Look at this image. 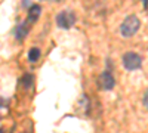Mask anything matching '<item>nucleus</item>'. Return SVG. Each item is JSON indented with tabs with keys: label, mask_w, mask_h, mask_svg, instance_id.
<instances>
[{
	"label": "nucleus",
	"mask_w": 148,
	"mask_h": 133,
	"mask_svg": "<svg viewBox=\"0 0 148 133\" xmlns=\"http://www.w3.org/2000/svg\"><path fill=\"white\" fill-rule=\"evenodd\" d=\"M141 27V21L136 15H129L127 18H125V21L121 22L120 25V34L123 35V37H132L133 34H136L138 30Z\"/></svg>",
	"instance_id": "nucleus-1"
},
{
	"label": "nucleus",
	"mask_w": 148,
	"mask_h": 133,
	"mask_svg": "<svg viewBox=\"0 0 148 133\" xmlns=\"http://www.w3.org/2000/svg\"><path fill=\"white\" fill-rule=\"evenodd\" d=\"M55 21H56V25H58L59 28L70 30L74 24H76L77 18H76V15H74L73 10H61L59 14L56 15Z\"/></svg>",
	"instance_id": "nucleus-2"
},
{
	"label": "nucleus",
	"mask_w": 148,
	"mask_h": 133,
	"mask_svg": "<svg viewBox=\"0 0 148 133\" xmlns=\"http://www.w3.org/2000/svg\"><path fill=\"white\" fill-rule=\"evenodd\" d=\"M142 104H144V106L148 110V90L144 93V98H142Z\"/></svg>",
	"instance_id": "nucleus-9"
},
{
	"label": "nucleus",
	"mask_w": 148,
	"mask_h": 133,
	"mask_svg": "<svg viewBox=\"0 0 148 133\" xmlns=\"http://www.w3.org/2000/svg\"><path fill=\"white\" fill-rule=\"evenodd\" d=\"M31 83H33V77H31L30 74L24 76V77L21 78V84H24V87H25V89H30V87H31Z\"/></svg>",
	"instance_id": "nucleus-8"
},
{
	"label": "nucleus",
	"mask_w": 148,
	"mask_h": 133,
	"mask_svg": "<svg viewBox=\"0 0 148 133\" xmlns=\"http://www.w3.org/2000/svg\"><path fill=\"white\" fill-rule=\"evenodd\" d=\"M121 62H123V67H125L127 71H135V70L141 68L142 58H141V55L135 53V52H127V53L123 55Z\"/></svg>",
	"instance_id": "nucleus-3"
},
{
	"label": "nucleus",
	"mask_w": 148,
	"mask_h": 133,
	"mask_svg": "<svg viewBox=\"0 0 148 133\" xmlns=\"http://www.w3.org/2000/svg\"><path fill=\"white\" fill-rule=\"evenodd\" d=\"M99 87L102 90H111V89H114L116 86V80H114V76L111 74V71L105 70L101 72V76H99Z\"/></svg>",
	"instance_id": "nucleus-4"
},
{
	"label": "nucleus",
	"mask_w": 148,
	"mask_h": 133,
	"mask_svg": "<svg viewBox=\"0 0 148 133\" xmlns=\"http://www.w3.org/2000/svg\"><path fill=\"white\" fill-rule=\"evenodd\" d=\"M142 5H144V8L147 9V8H148V0H142Z\"/></svg>",
	"instance_id": "nucleus-10"
},
{
	"label": "nucleus",
	"mask_w": 148,
	"mask_h": 133,
	"mask_svg": "<svg viewBox=\"0 0 148 133\" xmlns=\"http://www.w3.org/2000/svg\"><path fill=\"white\" fill-rule=\"evenodd\" d=\"M40 55H42V52H40L39 47H31L30 52H28V61L30 62H37L39 58H40Z\"/></svg>",
	"instance_id": "nucleus-7"
},
{
	"label": "nucleus",
	"mask_w": 148,
	"mask_h": 133,
	"mask_svg": "<svg viewBox=\"0 0 148 133\" xmlns=\"http://www.w3.org/2000/svg\"><path fill=\"white\" fill-rule=\"evenodd\" d=\"M27 35H28V25H27V22H21L19 25H16V28H15V39L18 42H24Z\"/></svg>",
	"instance_id": "nucleus-5"
},
{
	"label": "nucleus",
	"mask_w": 148,
	"mask_h": 133,
	"mask_svg": "<svg viewBox=\"0 0 148 133\" xmlns=\"http://www.w3.org/2000/svg\"><path fill=\"white\" fill-rule=\"evenodd\" d=\"M40 14H42V8L39 6V5H33L31 8H30V10H28V18H27V22H34V21H37L39 19V16H40Z\"/></svg>",
	"instance_id": "nucleus-6"
}]
</instances>
